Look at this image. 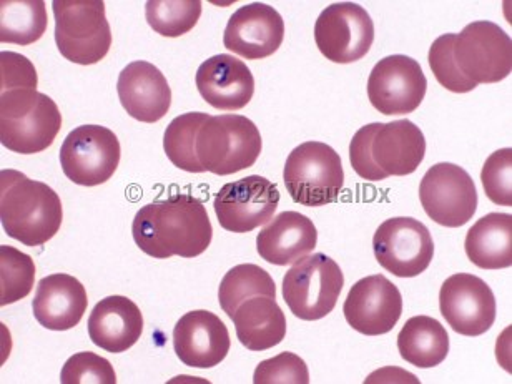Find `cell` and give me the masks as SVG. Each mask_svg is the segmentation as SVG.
Here are the masks:
<instances>
[{"label":"cell","instance_id":"obj_25","mask_svg":"<svg viewBox=\"0 0 512 384\" xmlns=\"http://www.w3.org/2000/svg\"><path fill=\"white\" fill-rule=\"evenodd\" d=\"M232 321L238 340L247 350H270L285 340L286 316L271 296H253L243 301Z\"/></svg>","mask_w":512,"mask_h":384},{"label":"cell","instance_id":"obj_6","mask_svg":"<svg viewBox=\"0 0 512 384\" xmlns=\"http://www.w3.org/2000/svg\"><path fill=\"white\" fill-rule=\"evenodd\" d=\"M283 180L293 202L303 207H325L340 197L345 170L335 148L306 142L286 158Z\"/></svg>","mask_w":512,"mask_h":384},{"label":"cell","instance_id":"obj_5","mask_svg":"<svg viewBox=\"0 0 512 384\" xmlns=\"http://www.w3.org/2000/svg\"><path fill=\"white\" fill-rule=\"evenodd\" d=\"M55 42L72 64L94 65L112 47V30L102 0H54Z\"/></svg>","mask_w":512,"mask_h":384},{"label":"cell","instance_id":"obj_22","mask_svg":"<svg viewBox=\"0 0 512 384\" xmlns=\"http://www.w3.org/2000/svg\"><path fill=\"white\" fill-rule=\"evenodd\" d=\"M318 243V230L310 218L298 212H283L258 233L256 250L271 265H295L310 255Z\"/></svg>","mask_w":512,"mask_h":384},{"label":"cell","instance_id":"obj_12","mask_svg":"<svg viewBox=\"0 0 512 384\" xmlns=\"http://www.w3.org/2000/svg\"><path fill=\"white\" fill-rule=\"evenodd\" d=\"M378 263L398 278H414L428 270L434 256L431 232L419 220L389 218L373 237Z\"/></svg>","mask_w":512,"mask_h":384},{"label":"cell","instance_id":"obj_21","mask_svg":"<svg viewBox=\"0 0 512 384\" xmlns=\"http://www.w3.org/2000/svg\"><path fill=\"white\" fill-rule=\"evenodd\" d=\"M89 306L85 286L65 273L45 276L37 285L32 308L35 320L52 331L72 330L79 325Z\"/></svg>","mask_w":512,"mask_h":384},{"label":"cell","instance_id":"obj_32","mask_svg":"<svg viewBox=\"0 0 512 384\" xmlns=\"http://www.w3.org/2000/svg\"><path fill=\"white\" fill-rule=\"evenodd\" d=\"M0 305H12L30 295L35 283V263L17 248L0 247Z\"/></svg>","mask_w":512,"mask_h":384},{"label":"cell","instance_id":"obj_20","mask_svg":"<svg viewBox=\"0 0 512 384\" xmlns=\"http://www.w3.org/2000/svg\"><path fill=\"white\" fill-rule=\"evenodd\" d=\"M117 92L125 112L143 124H157L172 105V89L165 75L145 60L132 62L120 72Z\"/></svg>","mask_w":512,"mask_h":384},{"label":"cell","instance_id":"obj_9","mask_svg":"<svg viewBox=\"0 0 512 384\" xmlns=\"http://www.w3.org/2000/svg\"><path fill=\"white\" fill-rule=\"evenodd\" d=\"M454 60L474 84H498L512 72V40L499 25L478 20L456 35Z\"/></svg>","mask_w":512,"mask_h":384},{"label":"cell","instance_id":"obj_24","mask_svg":"<svg viewBox=\"0 0 512 384\" xmlns=\"http://www.w3.org/2000/svg\"><path fill=\"white\" fill-rule=\"evenodd\" d=\"M87 326L94 345L119 355L140 340L143 333L142 311L127 296H109L95 305Z\"/></svg>","mask_w":512,"mask_h":384},{"label":"cell","instance_id":"obj_10","mask_svg":"<svg viewBox=\"0 0 512 384\" xmlns=\"http://www.w3.org/2000/svg\"><path fill=\"white\" fill-rule=\"evenodd\" d=\"M419 200L433 222L448 228L463 227L478 210L473 178L454 163H436L429 168L419 185Z\"/></svg>","mask_w":512,"mask_h":384},{"label":"cell","instance_id":"obj_23","mask_svg":"<svg viewBox=\"0 0 512 384\" xmlns=\"http://www.w3.org/2000/svg\"><path fill=\"white\" fill-rule=\"evenodd\" d=\"M371 160L388 177H406L418 170L426 155V138L411 120L380 124L371 140Z\"/></svg>","mask_w":512,"mask_h":384},{"label":"cell","instance_id":"obj_31","mask_svg":"<svg viewBox=\"0 0 512 384\" xmlns=\"http://www.w3.org/2000/svg\"><path fill=\"white\" fill-rule=\"evenodd\" d=\"M147 22L163 37H180L190 32L202 17L200 0H150L145 4Z\"/></svg>","mask_w":512,"mask_h":384},{"label":"cell","instance_id":"obj_36","mask_svg":"<svg viewBox=\"0 0 512 384\" xmlns=\"http://www.w3.org/2000/svg\"><path fill=\"white\" fill-rule=\"evenodd\" d=\"M255 384H308L310 373L305 361L295 353L285 351L271 360L261 361L256 366Z\"/></svg>","mask_w":512,"mask_h":384},{"label":"cell","instance_id":"obj_11","mask_svg":"<svg viewBox=\"0 0 512 384\" xmlns=\"http://www.w3.org/2000/svg\"><path fill=\"white\" fill-rule=\"evenodd\" d=\"M315 42L326 59L351 64L370 52L375 24L366 9L355 2L331 4L316 20Z\"/></svg>","mask_w":512,"mask_h":384},{"label":"cell","instance_id":"obj_18","mask_svg":"<svg viewBox=\"0 0 512 384\" xmlns=\"http://www.w3.org/2000/svg\"><path fill=\"white\" fill-rule=\"evenodd\" d=\"M230 333L215 313L190 311L178 320L173 330V348L183 365L210 370L230 353Z\"/></svg>","mask_w":512,"mask_h":384},{"label":"cell","instance_id":"obj_37","mask_svg":"<svg viewBox=\"0 0 512 384\" xmlns=\"http://www.w3.org/2000/svg\"><path fill=\"white\" fill-rule=\"evenodd\" d=\"M378 127H380V122L360 128L350 143L351 167L363 180H370V182H380V180L388 178V175L381 172L380 168L376 167L375 162L371 160V140L375 137Z\"/></svg>","mask_w":512,"mask_h":384},{"label":"cell","instance_id":"obj_30","mask_svg":"<svg viewBox=\"0 0 512 384\" xmlns=\"http://www.w3.org/2000/svg\"><path fill=\"white\" fill-rule=\"evenodd\" d=\"M208 114L190 112L173 119L163 135V148L168 160L183 172L202 173L203 168L198 162L197 143L198 130L207 122Z\"/></svg>","mask_w":512,"mask_h":384},{"label":"cell","instance_id":"obj_3","mask_svg":"<svg viewBox=\"0 0 512 384\" xmlns=\"http://www.w3.org/2000/svg\"><path fill=\"white\" fill-rule=\"evenodd\" d=\"M62 128V114L49 95L17 89L0 97V142L10 152L34 155L54 143Z\"/></svg>","mask_w":512,"mask_h":384},{"label":"cell","instance_id":"obj_16","mask_svg":"<svg viewBox=\"0 0 512 384\" xmlns=\"http://www.w3.org/2000/svg\"><path fill=\"white\" fill-rule=\"evenodd\" d=\"M343 313L348 325L361 335H386L403 315V296L386 276H366L351 286Z\"/></svg>","mask_w":512,"mask_h":384},{"label":"cell","instance_id":"obj_34","mask_svg":"<svg viewBox=\"0 0 512 384\" xmlns=\"http://www.w3.org/2000/svg\"><path fill=\"white\" fill-rule=\"evenodd\" d=\"M484 192L491 202L501 207L512 205V148L491 153L481 172Z\"/></svg>","mask_w":512,"mask_h":384},{"label":"cell","instance_id":"obj_7","mask_svg":"<svg viewBox=\"0 0 512 384\" xmlns=\"http://www.w3.org/2000/svg\"><path fill=\"white\" fill-rule=\"evenodd\" d=\"M345 276L340 266L323 253L305 256L283 278V300L291 313L305 321L330 315L340 300Z\"/></svg>","mask_w":512,"mask_h":384},{"label":"cell","instance_id":"obj_4","mask_svg":"<svg viewBox=\"0 0 512 384\" xmlns=\"http://www.w3.org/2000/svg\"><path fill=\"white\" fill-rule=\"evenodd\" d=\"M261 147L258 127L247 117L233 114L208 117L198 130L195 143L203 172L220 177L253 167L260 157Z\"/></svg>","mask_w":512,"mask_h":384},{"label":"cell","instance_id":"obj_33","mask_svg":"<svg viewBox=\"0 0 512 384\" xmlns=\"http://www.w3.org/2000/svg\"><path fill=\"white\" fill-rule=\"evenodd\" d=\"M454 42H456V34H444L434 40L429 49V67L444 89L454 94H468L478 85L466 79L458 69L453 55Z\"/></svg>","mask_w":512,"mask_h":384},{"label":"cell","instance_id":"obj_13","mask_svg":"<svg viewBox=\"0 0 512 384\" xmlns=\"http://www.w3.org/2000/svg\"><path fill=\"white\" fill-rule=\"evenodd\" d=\"M428 80L418 60L389 55L371 70L368 99L383 115L413 114L424 100Z\"/></svg>","mask_w":512,"mask_h":384},{"label":"cell","instance_id":"obj_1","mask_svg":"<svg viewBox=\"0 0 512 384\" xmlns=\"http://www.w3.org/2000/svg\"><path fill=\"white\" fill-rule=\"evenodd\" d=\"M132 233L137 247L158 260L195 258L210 247L213 227L200 198L177 193L140 208Z\"/></svg>","mask_w":512,"mask_h":384},{"label":"cell","instance_id":"obj_26","mask_svg":"<svg viewBox=\"0 0 512 384\" xmlns=\"http://www.w3.org/2000/svg\"><path fill=\"white\" fill-rule=\"evenodd\" d=\"M466 255L483 270H501L512 265V215L489 213L469 228Z\"/></svg>","mask_w":512,"mask_h":384},{"label":"cell","instance_id":"obj_14","mask_svg":"<svg viewBox=\"0 0 512 384\" xmlns=\"http://www.w3.org/2000/svg\"><path fill=\"white\" fill-rule=\"evenodd\" d=\"M439 310L458 335L481 336L496 321V298L486 281L471 273H456L439 291Z\"/></svg>","mask_w":512,"mask_h":384},{"label":"cell","instance_id":"obj_28","mask_svg":"<svg viewBox=\"0 0 512 384\" xmlns=\"http://www.w3.org/2000/svg\"><path fill=\"white\" fill-rule=\"evenodd\" d=\"M49 25L42 0H2L0 2V42L30 45L42 39Z\"/></svg>","mask_w":512,"mask_h":384},{"label":"cell","instance_id":"obj_8","mask_svg":"<svg viewBox=\"0 0 512 384\" xmlns=\"http://www.w3.org/2000/svg\"><path fill=\"white\" fill-rule=\"evenodd\" d=\"M122 147L110 128L82 125L65 137L60 148V165L70 182L97 187L109 182L119 168Z\"/></svg>","mask_w":512,"mask_h":384},{"label":"cell","instance_id":"obj_29","mask_svg":"<svg viewBox=\"0 0 512 384\" xmlns=\"http://www.w3.org/2000/svg\"><path fill=\"white\" fill-rule=\"evenodd\" d=\"M260 295L276 298L275 280L261 266L243 263L223 276L218 290V301L222 310L232 318L243 301Z\"/></svg>","mask_w":512,"mask_h":384},{"label":"cell","instance_id":"obj_17","mask_svg":"<svg viewBox=\"0 0 512 384\" xmlns=\"http://www.w3.org/2000/svg\"><path fill=\"white\" fill-rule=\"evenodd\" d=\"M285 39V22L280 12L263 4L243 5L228 20L223 45L247 60H261L275 54Z\"/></svg>","mask_w":512,"mask_h":384},{"label":"cell","instance_id":"obj_35","mask_svg":"<svg viewBox=\"0 0 512 384\" xmlns=\"http://www.w3.org/2000/svg\"><path fill=\"white\" fill-rule=\"evenodd\" d=\"M60 381L62 384H115L117 375L110 361L84 351L67 360L60 373Z\"/></svg>","mask_w":512,"mask_h":384},{"label":"cell","instance_id":"obj_27","mask_svg":"<svg viewBox=\"0 0 512 384\" xmlns=\"http://www.w3.org/2000/svg\"><path fill=\"white\" fill-rule=\"evenodd\" d=\"M398 350L409 365L434 368L448 356V331L434 318L414 316L399 331Z\"/></svg>","mask_w":512,"mask_h":384},{"label":"cell","instance_id":"obj_38","mask_svg":"<svg viewBox=\"0 0 512 384\" xmlns=\"http://www.w3.org/2000/svg\"><path fill=\"white\" fill-rule=\"evenodd\" d=\"M0 67H2V92L17 89L37 90V70L24 55L2 52Z\"/></svg>","mask_w":512,"mask_h":384},{"label":"cell","instance_id":"obj_15","mask_svg":"<svg viewBox=\"0 0 512 384\" xmlns=\"http://www.w3.org/2000/svg\"><path fill=\"white\" fill-rule=\"evenodd\" d=\"M280 203L275 183L260 175H250L227 183L215 197V213L227 232L248 233L273 220Z\"/></svg>","mask_w":512,"mask_h":384},{"label":"cell","instance_id":"obj_19","mask_svg":"<svg viewBox=\"0 0 512 384\" xmlns=\"http://www.w3.org/2000/svg\"><path fill=\"white\" fill-rule=\"evenodd\" d=\"M195 82L202 99L223 112L242 110L255 95L252 70L233 55L218 54L205 60L198 67Z\"/></svg>","mask_w":512,"mask_h":384},{"label":"cell","instance_id":"obj_2","mask_svg":"<svg viewBox=\"0 0 512 384\" xmlns=\"http://www.w3.org/2000/svg\"><path fill=\"white\" fill-rule=\"evenodd\" d=\"M0 220L4 232L25 247H42L59 233L62 202L45 183L15 170L0 173Z\"/></svg>","mask_w":512,"mask_h":384}]
</instances>
